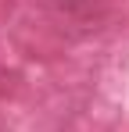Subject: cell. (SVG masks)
<instances>
[{
    "mask_svg": "<svg viewBox=\"0 0 129 132\" xmlns=\"http://www.w3.org/2000/svg\"><path fill=\"white\" fill-rule=\"evenodd\" d=\"M64 7H86V4H93V0H61Z\"/></svg>",
    "mask_w": 129,
    "mask_h": 132,
    "instance_id": "1",
    "label": "cell"
}]
</instances>
